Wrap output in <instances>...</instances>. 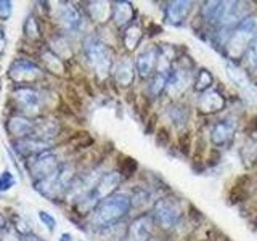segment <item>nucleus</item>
<instances>
[{
    "instance_id": "473e14b6",
    "label": "nucleus",
    "mask_w": 257,
    "mask_h": 241,
    "mask_svg": "<svg viewBox=\"0 0 257 241\" xmlns=\"http://www.w3.org/2000/svg\"><path fill=\"white\" fill-rule=\"evenodd\" d=\"M60 241H74V239H72V236L69 235V233H63L61 238H60Z\"/></svg>"
},
{
    "instance_id": "a878e982",
    "label": "nucleus",
    "mask_w": 257,
    "mask_h": 241,
    "mask_svg": "<svg viewBox=\"0 0 257 241\" xmlns=\"http://www.w3.org/2000/svg\"><path fill=\"white\" fill-rule=\"evenodd\" d=\"M183 109L185 108H177V106L169 108V116H171V119L175 124H185V120H187V111Z\"/></svg>"
},
{
    "instance_id": "9b49d317",
    "label": "nucleus",
    "mask_w": 257,
    "mask_h": 241,
    "mask_svg": "<svg viewBox=\"0 0 257 241\" xmlns=\"http://www.w3.org/2000/svg\"><path fill=\"white\" fill-rule=\"evenodd\" d=\"M158 55H159V47H147L139 53L135 61L137 71H139L140 77H148L153 71H155L158 64Z\"/></svg>"
},
{
    "instance_id": "2f4dec72",
    "label": "nucleus",
    "mask_w": 257,
    "mask_h": 241,
    "mask_svg": "<svg viewBox=\"0 0 257 241\" xmlns=\"http://www.w3.org/2000/svg\"><path fill=\"white\" fill-rule=\"evenodd\" d=\"M4 47H5V34H4V31L0 29V50H4Z\"/></svg>"
},
{
    "instance_id": "412c9836",
    "label": "nucleus",
    "mask_w": 257,
    "mask_h": 241,
    "mask_svg": "<svg viewBox=\"0 0 257 241\" xmlns=\"http://www.w3.org/2000/svg\"><path fill=\"white\" fill-rule=\"evenodd\" d=\"M88 10H90V16L95 21L108 20V16L112 13V8L106 2H93V4H90V7H88Z\"/></svg>"
},
{
    "instance_id": "6e6552de",
    "label": "nucleus",
    "mask_w": 257,
    "mask_h": 241,
    "mask_svg": "<svg viewBox=\"0 0 257 241\" xmlns=\"http://www.w3.org/2000/svg\"><path fill=\"white\" fill-rule=\"evenodd\" d=\"M40 68L37 66L36 63H32L26 58L23 60H16L12 66H10V79H13L15 82L18 84H29L34 82L36 79H39L40 76Z\"/></svg>"
},
{
    "instance_id": "5701e85b",
    "label": "nucleus",
    "mask_w": 257,
    "mask_h": 241,
    "mask_svg": "<svg viewBox=\"0 0 257 241\" xmlns=\"http://www.w3.org/2000/svg\"><path fill=\"white\" fill-rule=\"evenodd\" d=\"M211 82H212V76L211 72L207 69H201L196 76V80H195V88L198 92H206L209 90V87H211Z\"/></svg>"
},
{
    "instance_id": "1a4fd4ad",
    "label": "nucleus",
    "mask_w": 257,
    "mask_h": 241,
    "mask_svg": "<svg viewBox=\"0 0 257 241\" xmlns=\"http://www.w3.org/2000/svg\"><path fill=\"white\" fill-rule=\"evenodd\" d=\"M58 161H56V156L52 155L50 151H42L36 156L34 161H31L29 164V171L34 177H39V180L47 179L50 177L56 169H58Z\"/></svg>"
},
{
    "instance_id": "a211bd4d",
    "label": "nucleus",
    "mask_w": 257,
    "mask_h": 241,
    "mask_svg": "<svg viewBox=\"0 0 257 241\" xmlns=\"http://www.w3.org/2000/svg\"><path fill=\"white\" fill-rule=\"evenodd\" d=\"M114 77H116V82L122 87H128L135 79V68L132 61L128 58H122L119 60L116 68H114Z\"/></svg>"
},
{
    "instance_id": "ddd939ff",
    "label": "nucleus",
    "mask_w": 257,
    "mask_h": 241,
    "mask_svg": "<svg viewBox=\"0 0 257 241\" xmlns=\"http://www.w3.org/2000/svg\"><path fill=\"white\" fill-rule=\"evenodd\" d=\"M199 109L206 112V114H212V112H219L225 106V98L223 95L215 90V88H209L204 93H201L199 101H198Z\"/></svg>"
},
{
    "instance_id": "bb28decb",
    "label": "nucleus",
    "mask_w": 257,
    "mask_h": 241,
    "mask_svg": "<svg viewBox=\"0 0 257 241\" xmlns=\"http://www.w3.org/2000/svg\"><path fill=\"white\" fill-rule=\"evenodd\" d=\"M24 34H26L28 37L34 39L39 36V28H37V23L36 20L32 18V16H29V18L26 20V23H24Z\"/></svg>"
},
{
    "instance_id": "72a5a7b5",
    "label": "nucleus",
    "mask_w": 257,
    "mask_h": 241,
    "mask_svg": "<svg viewBox=\"0 0 257 241\" xmlns=\"http://www.w3.org/2000/svg\"><path fill=\"white\" fill-rule=\"evenodd\" d=\"M4 225H5V220H4V217H2V215H0V230H2V228H4Z\"/></svg>"
},
{
    "instance_id": "20e7f679",
    "label": "nucleus",
    "mask_w": 257,
    "mask_h": 241,
    "mask_svg": "<svg viewBox=\"0 0 257 241\" xmlns=\"http://www.w3.org/2000/svg\"><path fill=\"white\" fill-rule=\"evenodd\" d=\"M72 177H74V172L69 166H60L50 177L39 180L36 188L48 198H56L69 187Z\"/></svg>"
},
{
    "instance_id": "2eb2a0df",
    "label": "nucleus",
    "mask_w": 257,
    "mask_h": 241,
    "mask_svg": "<svg viewBox=\"0 0 257 241\" xmlns=\"http://www.w3.org/2000/svg\"><path fill=\"white\" fill-rule=\"evenodd\" d=\"M153 231V219L150 215H142L132 222L128 228V241H148Z\"/></svg>"
},
{
    "instance_id": "c756f323",
    "label": "nucleus",
    "mask_w": 257,
    "mask_h": 241,
    "mask_svg": "<svg viewBox=\"0 0 257 241\" xmlns=\"http://www.w3.org/2000/svg\"><path fill=\"white\" fill-rule=\"evenodd\" d=\"M39 219L44 222V225H47V228L48 230H55L56 228V220H55V217L53 215H50L48 212H45V211H39Z\"/></svg>"
},
{
    "instance_id": "f8f14e48",
    "label": "nucleus",
    "mask_w": 257,
    "mask_h": 241,
    "mask_svg": "<svg viewBox=\"0 0 257 241\" xmlns=\"http://www.w3.org/2000/svg\"><path fill=\"white\" fill-rule=\"evenodd\" d=\"M235 131H236V120H233L230 117L222 119L212 127L211 140L214 145H217V147H223V145H227L233 139Z\"/></svg>"
},
{
    "instance_id": "f3484780",
    "label": "nucleus",
    "mask_w": 257,
    "mask_h": 241,
    "mask_svg": "<svg viewBox=\"0 0 257 241\" xmlns=\"http://www.w3.org/2000/svg\"><path fill=\"white\" fill-rule=\"evenodd\" d=\"M58 21L66 31H79L82 26V16L72 5H61L58 10Z\"/></svg>"
},
{
    "instance_id": "f257e3e1",
    "label": "nucleus",
    "mask_w": 257,
    "mask_h": 241,
    "mask_svg": "<svg viewBox=\"0 0 257 241\" xmlns=\"http://www.w3.org/2000/svg\"><path fill=\"white\" fill-rule=\"evenodd\" d=\"M132 198L125 193H116L109 198L103 199L96 206L92 215V225L95 228H108L119 222L122 217L128 214L132 207Z\"/></svg>"
},
{
    "instance_id": "0eeeda50",
    "label": "nucleus",
    "mask_w": 257,
    "mask_h": 241,
    "mask_svg": "<svg viewBox=\"0 0 257 241\" xmlns=\"http://www.w3.org/2000/svg\"><path fill=\"white\" fill-rule=\"evenodd\" d=\"M249 13V4L246 2H220L214 23L220 28H228L233 24H239Z\"/></svg>"
},
{
    "instance_id": "7ed1b4c3",
    "label": "nucleus",
    "mask_w": 257,
    "mask_h": 241,
    "mask_svg": "<svg viewBox=\"0 0 257 241\" xmlns=\"http://www.w3.org/2000/svg\"><path fill=\"white\" fill-rule=\"evenodd\" d=\"M84 52L90 66L95 69V72L100 77H106L111 71V52L100 39L88 37L84 44Z\"/></svg>"
},
{
    "instance_id": "4be33fe9",
    "label": "nucleus",
    "mask_w": 257,
    "mask_h": 241,
    "mask_svg": "<svg viewBox=\"0 0 257 241\" xmlns=\"http://www.w3.org/2000/svg\"><path fill=\"white\" fill-rule=\"evenodd\" d=\"M142 39V29L139 24H132V26H128L124 32V44L125 47L128 48V50H134V48H137V45H139Z\"/></svg>"
},
{
    "instance_id": "39448f33",
    "label": "nucleus",
    "mask_w": 257,
    "mask_h": 241,
    "mask_svg": "<svg viewBox=\"0 0 257 241\" xmlns=\"http://www.w3.org/2000/svg\"><path fill=\"white\" fill-rule=\"evenodd\" d=\"M120 180H122V177H120L119 172H108L101 175L100 180L92 187V190H88L85 193V198L82 199L84 204L85 206H93L96 203L100 204L103 199L114 195V190L119 187Z\"/></svg>"
},
{
    "instance_id": "4468645a",
    "label": "nucleus",
    "mask_w": 257,
    "mask_h": 241,
    "mask_svg": "<svg viewBox=\"0 0 257 241\" xmlns=\"http://www.w3.org/2000/svg\"><path fill=\"white\" fill-rule=\"evenodd\" d=\"M191 10V2L187 0H177V2H171L166 8V20L167 23H171L172 26H180L185 23L187 16Z\"/></svg>"
},
{
    "instance_id": "c85d7f7f",
    "label": "nucleus",
    "mask_w": 257,
    "mask_h": 241,
    "mask_svg": "<svg viewBox=\"0 0 257 241\" xmlns=\"http://www.w3.org/2000/svg\"><path fill=\"white\" fill-rule=\"evenodd\" d=\"M13 185H15V177H13V174L5 171L2 175H0V191H7L10 187H13Z\"/></svg>"
},
{
    "instance_id": "9d476101",
    "label": "nucleus",
    "mask_w": 257,
    "mask_h": 241,
    "mask_svg": "<svg viewBox=\"0 0 257 241\" xmlns=\"http://www.w3.org/2000/svg\"><path fill=\"white\" fill-rule=\"evenodd\" d=\"M191 82V77H190V72L187 69H182V68H175L172 69L171 76H169V80H167V85H166V92L169 96H180L185 90H187V87L190 85Z\"/></svg>"
},
{
    "instance_id": "423d86ee",
    "label": "nucleus",
    "mask_w": 257,
    "mask_h": 241,
    "mask_svg": "<svg viewBox=\"0 0 257 241\" xmlns=\"http://www.w3.org/2000/svg\"><path fill=\"white\" fill-rule=\"evenodd\" d=\"M153 217H155V222L161 228H172L180 220L182 207L179 206L177 201H174L171 198H163L155 204Z\"/></svg>"
},
{
    "instance_id": "393cba45",
    "label": "nucleus",
    "mask_w": 257,
    "mask_h": 241,
    "mask_svg": "<svg viewBox=\"0 0 257 241\" xmlns=\"http://www.w3.org/2000/svg\"><path fill=\"white\" fill-rule=\"evenodd\" d=\"M219 8H220V2H207L203 7V16H204V20L214 23L215 16H217V12H219Z\"/></svg>"
},
{
    "instance_id": "aec40b11",
    "label": "nucleus",
    "mask_w": 257,
    "mask_h": 241,
    "mask_svg": "<svg viewBox=\"0 0 257 241\" xmlns=\"http://www.w3.org/2000/svg\"><path fill=\"white\" fill-rule=\"evenodd\" d=\"M134 18V7L128 2H117L112 7V20L119 28L127 26Z\"/></svg>"
},
{
    "instance_id": "f03ea898",
    "label": "nucleus",
    "mask_w": 257,
    "mask_h": 241,
    "mask_svg": "<svg viewBox=\"0 0 257 241\" xmlns=\"http://www.w3.org/2000/svg\"><path fill=\"white\" fill-rule=\"evenodd\" d=\"M255 39H257V16L247 15L246 18L239 24H236V28L233 29L228 42L225 45L227 55L233 60L241 58V56L247 53L249 47L254 44Z\"/></svg>"
},
{
    "instance_id": "dca6fc26",
    "label": "nucleus",
    "mask_w": 257,
    "mask_h": 241,
    "mask_svg": "<svg viewBox=\"0 0 257 241\" xmlns=\"http://www.w3.org/2000/svg\"><path fill=\"white\" fill-rule=\"evenodd\" d=\"M13 95H15L16 103L20 104V108L23 111L32 112V111H36L40 106V95H39V92L32 90V88H29V87L16 88Z\"/></svg>"
},
{
    "instance_id": "7c9ffc66",
    "label": "nucleus",
    "mask_w": 257,
    "mask_h": 241,
    "mask_svg": "<svg viewBox=\"0 0 257 241\" xmlns=\"http://www.w3.org/2000/svg\"><path fill=\"white\" fill-rule=\"evenodd\" d=\"M10 12H12V4L2 0L0 2V20H7L10 16Z\"/></svg>"
},
{
    "instance_id": "b1692460",
    "label": "nucleus",
    "mask_w": 257,
    "mask_h": 241,
    "mask_svg": "<svg viewBox=\"0 0 257 241\" xmlns=\"http://www.w3.org/2000/svg\"><path fill=\"white\" fill-rule=\"evenodd\" d=\"M228 69V76L231 77V80L235 84H238L239 87H247V80H246V76H244V72H241L238 68L235 66H231V64H228L227 66Z\"/></svg>"
},
{
    "instance_id": "6ab92c4d",
    "label": "nucleus",
    "mask_w": 257,
    "mask_h": 241,
    "mask_svg": "<svg viewBox=\"0 0 257 241\" xmlns=\"http://www.w3.org/2000/svg\"><path fill=\"white\" fill-rule=\"evenodd\" d=\"M8 131L16 137H28V139H32V135H34V131H36V123H32V120L23 116H15L10 119V123H8Z\"/></svg>"
},
{
    "instance_id": "cd10ccee",
    "label": "nucleus",
    "mask_w": 257,
    "mask_h": 241,
    "mask_svg": "<svg viewBox=\"0 0 257 241\" xmlns=\"http://www.w3.org/2000/svg\"><path fill=\"white\" fill-rule=\"evenodd\" d=\"M246 58H247L249 66H251L254 71H257V39L254 40V44L249 47V50L246 53Z\"/></svg>"
}]
</instances>
